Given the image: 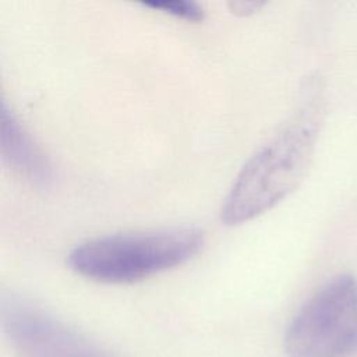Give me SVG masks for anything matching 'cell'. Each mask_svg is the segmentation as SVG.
I'll list each match as a JSON object with an SVG mask.
<instances>
[{"label":"cell","mask_w":357,"mask_h":357,"mask_svg":"<svg viewBox=\"0 0 357 357\" xmlns=\"http://www.w3.org/2000/svg\"><path fill=\"white\" fill-rule=\"evenodd\" d=\"M202 245L204 233L195 227L120 233L77 245L67 264L92 280L130 283L187 262Z\"/></svg>","instance_id":"cell-2"},{"label":"cell","mask_w":357,"mask_h":357,"mask_svg":"<svg viewBox=\"0 0 357 357\" xmlns=\"http://www.w3.org/2000/svg\"><path fill=\"white\" fill-rule=\"evenodd\" d=\"M310 86L298 109L244 163L220 208V220L248 222L284 199L312 159L324 119L322 96Z\"/></svg>","instance_id":"cell-1"},{"label":"cell","mask_w":357,"mask_h":357,"mask_svg":"<svg viewBox=\"0 0 357 357\" xmlns=\"http://www.w3.org/2000/svg\"><path fill=\"white\" fill-rule=\"evenodd\" d=\"M1 158L18 176L35 185H47L52 180V166L18 117L1 102Z\"/></svg>","instance_id":"cell-5"},{"label":"cell","mask_w":357,"mask_h":357,"mask_svg":"<svg viewBox=\"0 0 357 357\" xmlns=\"http://www.w3.org/2000/svg\"><path fill=\"white\" fill-rule=\"evenodd\" d=\"M3 332L18 357H116L40 305L3 294Z\"/></svg>","instance_id":"cell-4"},{"label":"cell","mask_w":357,"mask_h":357,"mask_svg":"<svg viewBox=\"0 0 357 357\" xmlns=\"http://www.w3.org/2000/svg\"><path fill=\"white\" fill-rule=\"evenodd\" d=\"M289 357H353L357 353V279L342 273L322 284L294 314Z\"/></svg>","instance_id":"cell-3"},{"label":"cell","mask_w":357,"mask_h":357,"mask_svg":"<svg viewBox=\"0 0 357 357\" xmlns=\"http://www.w3.org/2000/svg\"><path fill=\"white\" fill-rule=\"evenodd\" d=\"M231 8L236 11V13H250V11H255L258 10L259 7L264 6V3H257V1H251V3H245V1H234V3H230Z\"/></svg>","instance_id":"cell-7"},{"label":"cell","mask_w":357,"mask_h":357,"mask_svg":"<svg viewBox=\"0 0 357 357\" xmlns=\"http://www.w3.org/2000/svg\"><path fill=\"white\" fill-rule=\"evenodd\" d=\"M145 7L160 10L162 13L183 18L187 21H199L204 18L202 7L191 0H160V1H144Z\"/></svg>","instance_id":"cell-6"}]
</instances>
